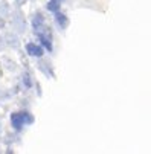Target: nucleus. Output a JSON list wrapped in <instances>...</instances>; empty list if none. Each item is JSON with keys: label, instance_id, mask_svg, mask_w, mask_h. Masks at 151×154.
Here are the masks:
<instances>
[{"label": "nucleus", "instance_id": "f257e3e1", "mask_svg": "<svg viewBox=\"0 0 151 154\" xmlns=\"http://www.w3.org/2000/svg\"><path fill=\"white\" fill-rule=\"evenodd\" d=\"M11 125H12L17 131H20L21 128H23L25 119H23V116H21V113H12V115H11Z\"/></svg>", "mask_w": 151, "mask_h": 154}, {"label": "nucleus", "instance_id": "f03ea898", "mask_svg": "<svg viewBox=\"0 0 151 154\" xmlns=\"http://www.w3.org/2000/svg\"><path fill=\"white\" fill-rule=\"evenodd\" d=\"M26 52H28L31 57H37V58L43 57V54H45L43 48H40V46L34 45V43H28V45H26Z\"/></svg>", "mask_w": 151, "mask_h": 154}, {"label": "nucleus", "instance_id": "7ed1b4c3", "mask_svg": "<svg viewBox=\"0 0 151 154\" xmlns=\"http://www.w3.org/2000/svg\"><path fill=\"white\" fill-rule=\"evenodd\" d=\"M55 20H57V23L60 25V28H61V29H64V28L67 26V23H69L67 17L64 15L63 12H60V11H57V12H55Z\"/></svg>", "mask_w": 151, "mask_h": 154}, {"label": "nucleus", "instance_id": "20e7f679", "mask_svg": "<svg viewBox=\"0 0 151 154\" xmlns=\"http://www.w3.org/2000/svg\"><path fill=\"white\" fill-rule=\"evenodd\" d=\"M38 67H40V70L45 73V75L54 76V72H52V69H51L49 63H46V61H40V63H38Z\"/></svg>", "mask_w": 151, "mask_h": 154}, {"label": "nucleus", "instance_id": "39448f33", "mask_svg": "<svg viewBox=\"0 0 151 154\" xmlns=\"http://www.w3.org/2000/svg\"><path fill=\"white\" fill-rule=\"evenodd\" d=\"M58 9H60V2H58V0H49V3H48V11L57 12Z\"/></svg>", "mask_w": 151, "mask_h": 154}, {"label": "nucleus", "instance_id": "423d86ee", "mask_svg": "<svg viewBox=\"0 0 151 154\" xmlns=\"http://www.w3.org/2000/svg\"><path fill=\"white\" fill-rule=\"evenodd\" d=\"M14 23H15V26H17V29L20 31V32H25V20H20V17L18 15H15V18H14Z\"/></svg>", "mask_w": 151, "mask_h": 154}, {"label": "nucleus", "instance_id": "0eeeda50", "mask_svg": "<svg viewBox=\"0 0 151 154\" xmlns=\"http://www.w3.org/2000/svg\"><path fill=\"white\" fill-rule=\"evenodd\" d=\"M41 45L45 46L49 52H52V38H46V37H41Z\"/></svg>", "mask_w": 151, "mask_h": 154}, {"label": "nucleus", "instance_id": "6e6552de", "mask_svg": "<svg viewBox=\"0 0 151 154\" xmlns=\"http://www.w3.org/2000/svg\"><path fill=\"white\" fill-rule=\"evenodd\" d=\"M6 38H8L6 41L9 43V45H11L12 48H17V46H18V40H17V37H15L14 34H8V35H6Z\"/></svg>", "mask_w": 151, "mask_h": 154}, {"label": "nucleus", "instance_id": "1a4fd4ad", "mask_svg": "<svg viewBox=\"0 0 151 154\" xmlns=\"http://www.w3.org/2000/svg\"><path fill=\"white\" fill-rule=\"evenodd\" d=\"M41 23H45V20H43V15H41V14H35L34 18H32V26L35 28V26H38V25H41Z\"/></svg>", "mask_w": 151, "mask_h": 154}, {"label": "nucleus", "instance_id": "9d476101", "mask_svg": "<svg viewBox=\"0 0 151 154\" xmlns=\"http://www.w3.org/2000/svg\"><path fill=\"white\" fill-rule=\"evenodd\" d=\"M23 82H25V87H26V89H31V87H32V81H31L29 73H23Z\"/></svg>", "mask_w": 151, "mask_h": 154}, {"label": "nucleus", "instance_id": "9b49d317", "mask_svg": "<svg viewBox=\"0 0 151 154\" xmlns=\"http://www.w3.org/2000/svg\"><path fill=\"white\" fill-rule=\"evenodd\" d=\"M21 116H23V119H25V124H32L34 122V118L28 112H23V113H21Z\"/></svg>", "mask_w": 151, "mask_h": 154}, {"label": "nucleus", "instance_id": "f8f14e48", "mask_svg": "<svg viewBox=\"0 0 151 154\" xmlns=\"http://www.w3.org/2000/svg\"><path fill=\"white\" fill-rule=\"evenodd\" d=\"M3 48H5V41H3L2 37H0V51H3Z\"/></svg>", "mask_w": 151, "mask_h": 154}, {"label": "nucleus", "instance_id": "ddd939ff", "mask_svg": "<svg viewBox=\"0 0 151 154\" xmlns=\"http://www.w3.org/2000/svg\"><path fill=\"white\" fill-rule=\"evenodd\" d=\"M0 28H5V21H3L2 17H0Z\"/></svg>", "mask_w": 151, "mask_h": 154}]
</instances>
